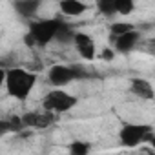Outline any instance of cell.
<instances>
[{
  "label": "cell",
  "mask_w": 155,
  "mask_h": 155,
  "mask_svg": "<svg viewBox=\"0 0 155 155\" xmlns=\"http://www.w3.org/2000/svg\"><path fill=\"white\" fill-rule=\"evenodd\" d=\"M130 90H131V93H135V95H137L139 99H142V101H151L153 95H155L151 82H148L146 79H131Z\"/></svg>",
  "instance_id": "8"
},
{
  "label": "cell",
  "mask_w": 155,
  "mask_h": 155,
  "mask_svg": "<svg viewBox=\"0 0 155 155\" xmlns=\"http://www.w3.org/2000/svg\"><path fill=\"white\" fill-rule=\"evenodd\" d=\"M58 8H60V13L68 17H77V15H82L88 11V4L79 2V0H62Z\"/></svg>",
  "instance_id": "10"
},
{
  "label": "cell",
  "mask_w": 155,
  "mask_h": 155,
  "mask_svg": "<svg viewBox=\"0 0 155 155\" xmlns=\"http://www.w3.org/2000/svg\"><path fill=\"white\" fill-rule=\"evenodd\" d=\"M13 131V126H11V120L9 119H0V137H4L6 133Z\"/></svg>",
  "instance_id": "17"
},
{
  "label": "cell",
  "mask_w": 155,
  "mask_h": 155,
  "mask_svg": "<svg viewBox=\"0 0 155 155\" xmlns=\"http://www.w3.org/2000/svg\"><path fill=\"white\" fill-rule=\"evenodd\" d=\"M4 84H6V69L0 68V88H2Z\"/></svg>",
  "instance_id": "19"
},
{
  "label": "cell",
  "mask_w": 155,
  "mask_h": 155,
  "mask_svg": "<svg viewBox=\"0 0 155 155\" xmlns=\"http://www.w3.org/2000/svg\"><path fill=\"white\" fill-rule=\"evenodd\" d=\"M37 84V73L24 68H11L6 71V90L9 97L17 101H26Z\"/></svg>",
  "instance_id": "1"
},
{
  "label": "cell",
  "mask_w": 155,
  "mask_h": 155,
  "mask_svg": "<svg viewBox=\"0 0 155 155\" xmlns=\"http://www.w3.org/2000/svg\"><path fill=\"white\" fill-rule=\"evenodd\" d=\"M102 57H104L106 60H110V58H113V51H111L110 48H106V49L102 51Z\"/></svg>",
  "instance_id": "18"
},
{
  "label": "cell",
  "mask_w": 155,
  "mask_h": 155,
  "mask_svg": "<svg viewBox=\"0 0 155 155\" xmlns=\"http://www.w3.org/2000/svg\"><path fill=\"white\" fill-rule=\"evenodd\" d=\"M73 38H75V31H73V28L68 26L66 22H62L60 28H58V31H57L55 40H58V42H73Z\"/></svg>",
  "instance_id": "12"
},
{
  "label": "cell",
  "mask_w": 155,
  "mask_h": 155,
  "mask_svg": "<svg viewBox=\"0 0 155 155\" xmlns=\"http://www.w3.org/2000/svg\"><path fill=\"white\" fill-rule=\"evenodd\" d=\"M69 151H71V155H88L90 153V144L82 142V140H77L69 146Z\"/></svg>",
  "instance_id": "16"
},
{
  "label": "cell",
  "mask_w": 155,
  "mask_h": 155,
  "mask_svg": "<svg viewBox=\"0 0 155 155\" xmlns=\"http://www.w3.org/2000/svg\"><path fill=\"white\" fill-rule=\"evenodd\" d=\"M130 31H135V26L130 24V22H113L111 24V33L115 37H120V35H126Z\"/></svg>",
  "instance_id": "14"
},
{
  "label": "cell",
  "mask_w": 155,
  "mask_h": 155,
  "mask_svg": "<svg viewBox=\"0 0 155 155\" xmlns=\"http://www.w3.org/2000/svg\"><path fill=\"white\" fill-rule=\"evenodd\" d=\"M42 106L51 115L53 113H66V111H69L71 108L77 106V97L64 91V90L55 88L42 99Z\"/></svg>",
  "instance_id": "4"
},
{
  "label": "cell",
  "mask_w": 155,
  "mask_h": 155,
  "mask_svg": "<svg viewBox=\"0 0 155 155\" xmlns=\"http://www.w3.org/2000/svg\"><path fill=\"white\" fill-rule=\"evenodd\" d=\"M139 38H140V35H139L137 29H135V31H130V33H126V35L115 37V48H117V51H120V53H130L131 49H135Z\"/></svg>",
  "instance_id": "9"
},
{
  "label": "cell",
  "mask_w": 155,
  "mask_h": 155,
  "mask_svg": "<svg viewBox=\"0 0 155 155\" xmlns=\"http://www.w3.org/2000/svg\"><path fill=\"white\" fill-rule=\"evenodd\" d=\"M48 79L55 88H64L68 84H71L73 81H77V75L73 69V64L66 66V64H55L48 69Z\"/></svg>",
  "instance_id": "5"
},
{
  "label": "cell",
  "mask_w": 155,
  "mask_h": 155,
  "mask_svg": "<svg viewBox=\"0 0 155 155\" xmlns=\"http://www.w3.org/2000/svg\"><path fill=\"white\" fill-rule=\"evenodd\" d=\"M73 44L79 51V55L86 60H93L95 55H97V46H95V40L88 35V33H75V38H73Z\"/></svg>",
  "instance_id": "6"
},
{
  "label": "cell",
  "mask_w": 155,
  "mask_h": 155,
  "mask_svg": "<svg viewBox=\"0 0 155 155\" xmlns=\"http://www.w3.org/2000/svg\"><path fill=\"white\" fill-rule=\"evenodd\" d=\"M135 9L133 0H115V13L117 15H130Z\"/></svg>",
  "instance_id": "13"
},
{
  "label": "cell",
  "mask_w": 155,
  "mask_h": 155,
  "mask_svg": "<svg viewBox=\"0 0 155 155\" xmlns=\"http://www.w3.org/2000/svg\"><path fill=\"white\" fill-rule=\"evenodd\" d=\"M97 9L102 15H106V17L117 15L115 13V0H99V2H97Z\"/></svg>",
  "instance_id": "15"
},
{
  "label": "cell",
  "mask_w": 155,
  "mask_h": 155,
  "mask_svg": "<svg viewBox=\"0 0 155 155\" xmlns=\"http://www.w3.org/2000/svg\"><path fill=\"white\" fill-rule=\"evenodd\" d=\"M13 8H15V11H17L18 15H22V17H33V15L38 11L40 2H38V0H18V2L13 4Z\"/></svg>",
  "instance_id": "11"
},
{
  "label": "cell",
  "mask_w": 155,
  "mask_h": 155,
  "mask_svg": "<svg viewBox=\"0 0 155 155\" xmlns=\"http://www.w3.org/2000/svg\"><path fill=\"white\" fill-rule=\"evenodd\" d=\"M119 140L126 148H135L144 142H153V126L128 122L119 131Z\"/></svg>",
  "instance_id": "3"
},
{
  "label": "cell",
  "mask_w": 155,
  "mask_h": 155,
  "mask_svg": "<svg viewBox=\"0 0 155 155\" xmlns=\"http://www.w3.org/2000/svg\"><path fill=\"white\" fill-rule=\"evenodd\" d=\"M22 119V124L24 126H29V128H48L51 122H53V115L51 113H38V111H31V113H26Z\"/></svg>",
  "instance_id": "7"
},
{
  "label": "cell",
  "mask_w": 155,
  "mask_h": 155,
  "mask_svg": "<svg viewBox=\"0 0 155 155\" xmlns=\"http://www.w3.org/2000/svg\"><path fill=\"white\" fill-rule=\"evenodd\" d=\"M60 18H40L29 24V33L26 35L28 46H48L55 40L57 31L60 28Z\"/></svg>",
  "instance_id": "2"
}]
</instances>
